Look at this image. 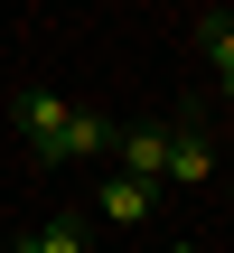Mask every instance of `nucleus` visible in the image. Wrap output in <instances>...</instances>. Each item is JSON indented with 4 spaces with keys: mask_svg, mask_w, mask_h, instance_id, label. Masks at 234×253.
Instances as JSON below:
<instances>
[{
    "mask_svg": "<svg viewBox=\"0 0 234 253\" xmlns=\"http://www.w3.org/2000/svg\"><path fill=\"white\" fill-rule=\"evenodd\" d=\"M169 253H197V244H169Z\"/></svg>",
    "mask_w": 234,
    "mask_h": 253,
    "instance_id": "9",
    "label": "nucleus"
},
{
    "mask_svg": "<svg viewBox=\"0 0 234 253\" xmlns=\"http://www.w3.org/2000/svg\"><path fill=\"white\" fill-rule=\"evenodd\" d=\"M66 122H75V103H66L56 84H28V94H19V141H28L38 160H56V150H66Z\"/></svg>",
    "mask_w": 234,
    "mask_h": 253,
    "instance_id": "1",
    "label": "nucleus"
},
{
    "mask_svg": "<svg viewBox=\"0 0 234 253\" xmlns=\"http://www.w3.org/2000/svg\"><path fill=\"white\" fill-rule=\"evenodd\" d=\"M216 84H225V94H234V66H225V75H216Z\"/></svg>",
    "mask_w": 234,
    "mask_h": 253,
    "instance_id": "8",
    "label": "nucleus"
},
{
    "mask_svg": "<svg viewBox=\"0 0 234 253\" xmlns=\"http://www.w3.org/2000/svg\"><path fill=\"white\" fill-rule=\"evenodd\" d=\"M113 131H122V122H103V113H84V103H75V122H66V150H56V160H103V150H113Z\"/></svg>",
    "mask_w": 234,
    "mask_h": 253,
    "instance_id": "5",
    "label": "nucleus"
},
{
    "mask_svg": "<svg viewBox=\"0 0 234 253\" xmlns=\"http://www.w3.org/2000/svg\"><path fill=\"white\" fill-rule=\"evenodd\" d=\"M206 178H216V141H206L197 122H178V131H169V178H159V188H206Z\"/></svg>",
    "mask_w": 234,
    "mask_h": 253,
    "instance_id": "3",
    "label": "nucleus"
},
{
    "mask_svg": "<svg viewBox=\"0 0 234 253\" xmlns=\"http://www.w3.org/2000/svg\"><path fill=\"white\" fill-rule=\"evenodd\" d=\"M9 253H84V216H56V225H38V235H19Z\"/></svg>",
    "mask_w": 234,
    "mask_h": 253,
    "instance_id": "6",
    "label": "nucleus"
},
{
    "mask_svg": "<svg viewBox=\"0 0 234 253\" xmlns=\"http://www.w3.org/2000/svg\"><path fill=\"white\" fill-rule=\"evenodd\" d=\"M94 207H103V225H150V216H159V188H141V178H103Z\"/></svg>",
    "mask_w": 234,
    "mask_h": 253,
    "instance_id": "4",
    "label": "nucleus"
},
{
    "mask_svg": "<svg viewBox=\"0 0 234 253\" xmlns=\"http://www.w3.org/2000/svg\"><path fill=\"white\" fill-rule=\"evenodd\" d=\"M159 253H169V244H159Z\"/></svg>",
    "mask_w": 234,
    "mask_h": 253,
    "instance_id": "10",
    "label": "nucleus"
},
{
    "mask_svg": "<svg viewBox=\"0 0 234 253\" xmlns=\"http://www.w3.org/2000/svg\"><path fill=\"white\" fill-rule=\"evenodd\" d=\"M197 47H206V66L225 75L234 66V9H206V19H197Z\"/></svg>",
    "mask_w": 234,
    "mask_h": 253,
    "instance_id": "7",
    "label": "nucleus"
},
{
    "mask_svg": "<svg viewBox=\"0 0 234 253\" xmlns=\"http://www.w3.org/2000/svg\"><path fill=\"white\" fill-rule=\"evenodd\" d=\"M103 160H113V178L159 188V178H169V131H159V122H131V131H113V150H103Z\"/></svg>",
    "mask_w": 234,
    "mask_h": 253,
    "instance_id": "2",
    "label": "nucleus"
}]
</instances>
